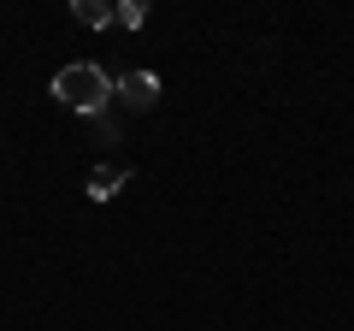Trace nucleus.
<instances>
[{"label": "nucleus", "instance_id": "nucleus-1", "mask_svg": "<svg viewBox=\"0 0 354 331\" xmlns=\"http://www.w3.org/2000/svg\"><path fill=\"white\" fill-rule=\"evenodd\" d=\"M53 101L83 113V118H101V113H113L118 95H113V77L101 65H59L53 71Z\"/></svg>", "mask_w": 354, "mask_h": 331}, {"label": "nucleus", "instance_id": "nucleus-2", "mask_svg": "<svg viewBox=\"0 0 354 331\" xmlns=\"http://www.w3.org/2000/svg\"><path fill=\"white\" fill-rule=\"evenodd\" d=\"M113 95L130 107V113H148V107L160 101V77H153V71H124V77L113 83Z\"/></svg>", "mask_w": 354, "mask_h": 331}, {"label": "nucleus", "instance_id": "nucleus-3", "mask_svg": "<svg viewBox=\"0 0 354 331\" xmlns=\"http://www.w3.org/2000/svg\"><path fill=\"white\" fill-rule=\"evenodd\" d=\"M124 184H130L124 166H95V172H88V202H113Z\"/></svg>", "mask_w": 354, "mask_h": 331}, {"label": "nucleus", "instance_id": "nucleus-4", "mask_svg": "<svg viewBox=\"0 0 354 331\" xmlns=\"http://www.w3.org/2000/svg\"><path fill=\"white\" fill-rule=\"evenodd\" d=\"M71 18L83 30H113V0H71Z\"/></svg>", "mask_w": 354, "mask_h": 331}, {"label": "nucleus", "instance_id": "nucleus-5", "mask_svg": "<svg viewBox=\"0 0 354 331\" xmlns=\"http://www.w3.org/2000/svg\"><path fill=\"white\" fill-rule=\"evenodd\" d=\"M113 24L118 30H142V24H148V6H142V0H118V6H113Z\"/></svg>", "mask_w": 354, "mask_h": 331}, {"label": "nucleus", "instance_id": "nucleus-6", "mask_svg": "<svg viewBox=\"0 0 354 331\" xmlns=\"http://www.w3.org/2000/svg\"><path fill=\"white\" fill-rule=\"evenodd\" d=\"M88 125L101 130V142H118V118H113V113H101V118H88Z\"/></svg>", "mask_w": 354, "mask_h": 331}]
</instances>
